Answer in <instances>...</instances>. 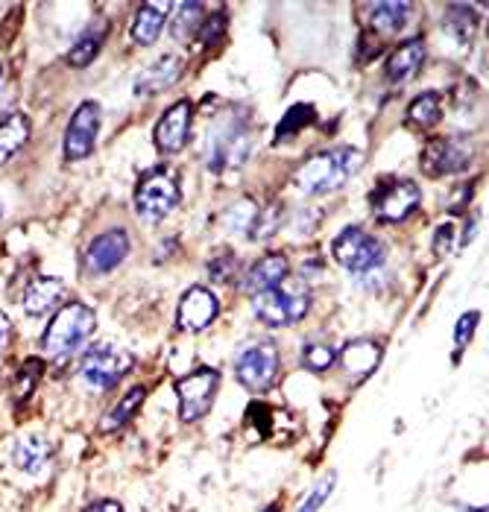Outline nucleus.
Masks as SVG:
<instances>
[{
	"instance_id": "58836bf2",
	"label": "nucleus",
	"mask_w": 489,
	"mask_h": 512,
	"mask_svg": "<svg viewBox=\"0 0 489 512\" xmlns=\"http://www.w3.org/2000/svg\"><path fill=\"white\" fill-rule=\"evenodd\" d=\"M9 334H12L9 316L0 311V352H3V349H6V343H9Z\"/></svg>"
},
{
	"instance_id": "2f4dec72",
	"label": "nucleus",
	"mask_w": 489,
	"mask_h": 512,
	"mask_svg": "<svg viewBox=\"0 0 489 512\" xmlns=\"http://www.w3.org/2000/svg\"><path fill=\"white\" fill-rule=\"evenodd\" d=\"M334 360H337V352H334L328 343H308V346L302 349V363H305V369H311V372H328Z\"/></svg>"
},
{
	"instance_id": "79ce46f5",
	"label": "nucleus",
	"mask_w": 489,
	"mask_h": 512,
	"mask_svg": "<svg viewBox=\"0 0 489 512\" xmlns=\"http://www.w3.org/2000/svg\"><path fill=\"white\" fill-rule=\"evenodd\" d=\"M0 77H3V65H0Z\"/></svg>"
},
{
	"instance_id": "4468645a",
	"label": "nucleus",
	"mask_w": 489,
	"mask_h": 512,
	"mask_svg": "<svg viewBox=\"0 0 489 512\" xmlns=\"http://www.w3.org/2000/svg\"><path fill=\"white\" fill-rule=\"evenodd\" d=\"M220 314V302L217 296L208 290V287H191L182 302H179V311H176V325L188 334H200L205 331L214 319Z\"/></svg>"
},
{
	"instance_id": "5701e85b",
	"label": "nucleus",
	"mask_w": 489,
	"mask_h": 512,
	"mask_svg": "<svg viewBox=\"0 0 489 512\" xmlns=\"http://www.w3.org/2000/svg\"><path fill=\"white\" fill-rule=\"evenodd\" d=\"M378 360H381V346L375 340H355L340 355L343 369L355 378H367L369 372H375Z\"/></svg>"
},
{
	"instance_id": "0eeeda50",
	"label": "nucleus",
	"mask_w": 489,
	"mask_h": 512,
	"mask_svg": "<svg viewBox=\"0 0 489 512\" xmlns=\"http://www.w3.org/2000/svg\"><path fill=\"white\" fill-rule=\"evenodd\" d=\"M419 202H422V191L410 179H387L369 197L372 214L381 223H402V220H408L410 214L419 208Z\"/></svg>"
},
{
	"instance_id": "9d476101",
	"label": "nucleus",
	"mask_w": 489,
	"mask_h": 512,
	"mask_svg": "<svg viewBox=\"0 0 489 512\" xmlns=\"http://www.w3.org/2000/svg\"><path fill=\"white\" fill-rule=\"evenodd\" d=\"M472 161V144L466 138H457V135H449V138H428L425 150H422V170L425 176H451V173H460L466 170Z\"/></svg>"
},
{
	"instance_id": "a211bd4d",
	"label": "nucleus",
	"mask_w": 489,
	"mask_h": 512,
	"mask_svg": "<svg viewBox=\"0 0 489 512\" xmlns=\"http://www.w3.org/2000/svg\"><path fill=\"white\" fill-rule=\"evenodd\" d=\"M422 62H425V41H402V44L393 50V56L387 59V79H390L393 85H402V82H408V79H413L419 74Z\"/></svg>"
},
{
	"instance_id": "20e7f679",
	"label": "nucleus",
	"mask_w": 489,
	"mask_h": 512,
	"mask_svg": "<svg viewBox=\"0 0 489 512\" xmlns=\"http://www.w3.org/2000/svg\"><path fill=\"white\" fill-rule=\"evenodd\" d=\"M331 255H334V261L340 267H346L349 273H361V276L384 264V246H381V240H375V237L367 235L358 226H349V229H343L340 235L334 237Z\"/></svg>"
},
{
	"instance_id": "4be33fe9",
	"label": "nucleus",
	"mask_w": 489,
	"mask_h": 512,
	"mask_svg": "<svg viewBox=\"0 0 489 512\" xmlns=\"http://www.w3.org/2000/svg\"><path fill=\"white\" fill-rule=\"evenodd\" d=\"M30 118L24 112H15L6 120H0V164L12 161L21 153V147L30 141Z\"/></svg>"
},
{
	"instance_id": "e433bc0d",
	"label": "nucleus",
	"mask_w": 489,
	"mask_h": 512,
	"mask_svg": "<svg viewBox=\"0 0 489 512\" xmlns=\"http://www.w3.org/2000/svg\"><path fill=\"white\" fill-rule=\"evenodd\" d=\"M226 12H217L214 18H208L205 21V27L200 30V41H203L205 47H214L217 41L223 39V33H226Z\"/></svg>"
},
{
	"instance_id": "f704fd0d",
	"label": "nucleus",
	"mask_w": 489,
	"mask_h": 512,
	"mask_svg": "<svg viewBox=\"0 0 489 512\" xmlns=\"http://www.w3.org/2000/svg\"><path fill=\"white\" fill-rule=\"evenodd\" d=\"M334 480H337V477H334V472H328L326 477H323V480H320V483L311 489V495L302 501V507H299L296 512H320V507L326 504L328 495H331V489H334Z\"/></svg>"
},
{
	"instance_id": "9b49d317",
	"label": "nucleus",
	"mask_w": 489,
	"mask_h": 512,
	"mask_svg": "<svg viewBox=\"0 0 489 512\" xmlns=\"http://www.w3.org/2000/svg\"><path fill=\"white\" fill-rule=\"evenodd\" d=\"M252 150V132L244 120H232L229 126H223L214 141H211V153H208V167L211 170H232L241 167Z\"/></svg>"
},
{
	"instance_id": "f257e3e1",
	"label": "nucleus",
	"mask_w": 489,
	"mask_h": 512,
	"mask_svg": "<svg viewBox=\"0 0 489 512\" xmlns=\"http://www.w3.org/2000/svg\"><path fill=\"white\" fill-rule=\"evenodd\" d=\"M361 167H364L361 150H355V147H334V150L317 153V156L308 158L305 164H299L296 173H293V185L305 197H320V194L343 188Z\"/></svg>"
},
{
	"instance_id": "72a5a7b5",
	"label": "nucleus",
	"mask_w": 489,
	"mask_h": 512,
	"mask_svg": "<svg viewBox=\"0 0 489 512\" xmlns=\"http://www.w3.org/2000/svg\"><path fill=\"white\" fill-rule=\"evenodd\" d=\"M478 319H481V314H478V311H469V314H463L460 319H457V328H454V360H460L463 349H466V343L472 340Z\"/></svg>"
},
{
	"instance_id": "393cba45",
	"label": "nucleus",
	"mask_w": 489,
	"mask_h": 512,
	"mask_svg": "<svg viewBox=\"0 0 489 512\" xmlns=\"http://www.w3.org/2000/svg\"><path fill=\"white\" fill-rule=\"evenodd\" d=\"M478 24H481V21H478L475 6H466V3H451L449 9H446V18H443L446 33H449L457 44H469V41L475 39Z\"/></svg>"
},
{
	"instance_id": "6e6552de",
	"label": "nucleus",
	"mask_w": 489,
	"mask_h": 512,
	"mask_svg": "<svg viewBox=\"0 0 489 512\" xmlns=\"http://www.w3.org/2000/svg\"><path fill=\"white\" fill-rule=\"evenodd\" d=\"M279 366H282V357H279V349L273 343L249 346L235 360L238 381L249 393H267L279 378Z\"/></svg>"
},
{
	"instance_id": "a19ab883",
	"label": "nucleus",
	"mask_w": 489,
	"mask_h": 512,
	"mask_svg": "<svg viewBox=\"0 0 489 512\" xmlns=\"http://www.w3.org/2000/svg\"><path fill=\"white\" fill-rule=\"evenodd\" d=\"M264 512H279V507H276V504H273V507H267V510Z\"/></svg>"
},
{
	"instance_id": "4c0bfd02",
	"label": "nucleus",
	"mask_w": 489,
	"mask_h": 512,
	"mask_svg": "<svg viewBox=\"0 0 489 512\" xmlns=\"http://www.w3.org/2000/svg\"><path fill=\"white\" fill-rule=\"evenodd\" d=\"M454 235H457L454 223H443V226L437 229V235H434V252H437L440 258H446V255L454 252Z\"/></svg>"
},
{
	"instance_id": "1a4fd4ad",
	"label": "nucleus",
	"mask_w": 489,
	"mask_h": 512,
	"mask_svg": "<svg viewBox=\"0 0 489 512\" xmlns=\"http://www.w3.org/2000/svg\"><path fill=\"white\" fill-rule=\"evenodd\" d=\"M220 387V372L217 369H194L185 378L176 381L179 395V416L182 422H200L214 404V395Z\"/></svg>"
},
{
	"instance_id": "bb28decb",
	"label": "nucleus",
	"mask_w": 489,
	"mask_h": 512,
	"mask_svg": "<svg viewBox=\"0 0 489 512\" xmlns=\"http://www.w3.org/2000/svg\"><path fill=\"white\" fill-rule=\"evenodd\" d=\"M103 41H106V24H100L97 30L88 27L80 39L71 44V50H68V65H71V68H88V65L97 59Z\"/></svg>"
},
{
	"instance_id": "cd10ccee",
	"label": "nucleus",
	"mask_w": 489,
	"mask_h": 512,
	"mask_svg": "<svg viewBox=\"0 0 489 512\" xmlns=\"http://www.w3.org/2000/svg\"><path fill=\"white\" fill-rule=\"evenodd\" d=\"M144 398H147V390L144 387H132L129 393L123 395L121 401L106 413V419H103V425H100V431H106V434H112V431H118L123 428L138 410H141V404H144Z\"/></svg>"
},
{
	"instance_id": "7ed1b4c3",
	"label": "nucleus",
	"mask_w": 489,
	"mask_h": 512,
	"mask_svg": "<svg viewBox=\"0 0 489 512\" xmlns=\"http://www.w3.org/2000/svg\"><path fill=\"white\" fill-rule=\"evenodd\" d=\"M308 308H311V296L302 284H279L252 296V311L270 328L296 325L299 319H305Z\"/></svg>"
},
{
	"instance_id": "aec40b11",
	"label": "nucleus",
	"mask_w": 489,
	"mask_h": 512,
	"mask_svg": "<svg viewBox=\"0 0 489 512\" xmlns=\"http://www.w3.org/2000/svg\"><path fill=\"white\" fill-rule=\"evenodd\" d=\"M12 463L24 474H41L50 463V442L44 436H21L12 448Z\"/></svg>"
},
{
	"instance_id": "412c9836",
	"label": "nucleus",
	"mask_w": 489,
	"mask_h": 512,
	"mask_svg": "<svg viewBox=\"0 0 489 512\" xmlns=\"http://www.w3.org/2000/svg\"><path fill=\"white\" fill-rule=\"evenodd\" d=\"M167 3H144L138 12H135V21H132V41L147 47V44H156L164 30V18H167Z\"/></svg>"
},
{
	"instance_id": "c9c22d12",
	"label": "nucleus",
	"mask_w": 489,
	"mask_h": 512,
	"mask_svg": "<svg viewBox=\"0 0 489 512\" xmlns=\"http://www.w3.org/2000/svg\"><path fill=\"white\" fill-rule=\"evenodd\" d=\"M235 273H238V261H235L232 255H220V258H214V261L208 264V276H211V281H217V284L232 281Z\"/></svg>"
},
{
	"instance_id": "f8f14e48",
	"label": "nucleus",
	"mask_w": 489,
	"mask_h": 512,
	"mask_svg": "<svg viewBox=\"0 0 489 512\" xmlns=\"http://www.w3.org/2000/svg\"><path fill=\"white\" fill-rule=\"evenodd\" d=\"M100 132V106L94 100H85L77 106L74 118L65 129V158L68 161H82L91 156Z\"/></svg>"
},
{
	"instance_id": "7c9ffc66",
	"label": "nucleus",
	"mask_w": 489,
	"mask_h": 512,
	"mask_svg": "<svg viewBox=\"0 0 489 512\" xmlns=\"http://www.w3.org/2000/svg\"><path fill=\"white\" fill-rule=\"evenodd\" d=\"M308 123H314V106L308 103H299L287 112L282 123L276 126V141H290L293 135H299Z\"/></svg>"
},
{
	"instance_id": "f03ea898",
	"label": "nucleus",
	"mask_w": 489,
	"mask_h": 512,
	"mask_svg": "<svg viewBox=\"0 0 489 512\" xmlns=\"http://www.w3.org/2000/svg\"><path fill=\"white\" fill-rule=\"evenodd\" d=\"M94 325H97V316H94V311H91L88 305H82V302H68V305H62V308L56 311V316L50 319L44 337H41L44 355L62 357L77 352L82 343L91 337Z\"/></svg>"
},
{
	"instance_id": "c85d7f7f",
	"label": "nucleus",
	"mask_w": 489,
	"mask_h": 512,
	"mask_svg": "<svg viewBox=\"0 0 489 512\" xmlns=\"http://www.w3.org/2000/svg\"><path fill=\"white\" fill-rule=\"evenodd\" d=\"M205 6L203 3H179L176 6V18H173V36L179 41H191L200 27H203Z\"/></svg>"
},
{
	"instance_id": "c756f323",
	"label": "nucleus",
	"mask_w": 489,
	"mask_h": 512,
	"mask_svg": "<svg viewBox=\"0 0 489 512\" xmlns=\"http://www.w3.org/2000/svg\"><path fill=\"white\" fill-rule=\"evenodd\" d=\"M279 223H282V205L279 202L258 205V211H255V217H252V223L246 229V237L249 240H267V237L276 235Z\"/></svg>"
},
{
	"instance_id": "dca6fc26",
	"label": "nucleus",
	"mask_w": 489,
	"mask_h": 512,
	"mask_svg": "<svg viewBox=\"0 0 489 512\" xmlns=\"http://www.w3.org/2000/svg\"><path fill=\"white\" fill-rule=\"evenodd\" d=\"M287 276H290V261H287V255H282V252H270V255L258 258V261L246 270L241 287H244L246 293L255 296V293H264V290H270V287L285 284Z\"/></svg>"
},
{
	"instance_id": "473e14b6",
	"label": "nucleus",
	"mask_w": 489,
	"mask_h": 512,
	"mask_svg": "<svg viewBox=\"0 0 489 512\" xmlns=\"http://www.w3.org/2000/svg\"><path fill=\"white\" fill-rule=\"evenodd\" d=\"M41 369H44V363H41L39 357L27 360V363L18 369V378H15V398H18V401H21V398H30V393L36 390V384H39L41 378Z\"/></svg>"
},
{
	"instance_id": "ea45409f",
	"label": "nucleus",
	"mask_w": 489,
	"mask_h": 512,
	"mask_svg": "<svg viewBox=\"0 0 489 512\" xmlns=\"http://www.w3.org/2000/svg\"><path fill=\"white\" fill-rule=\"evenodd\" d=\"M85 512H123V510H121V504H115V501H100V504L88 507Z\"/></svg>"
},
{
	"instance_id": "b1692460",
	"label": "nucleus",
	"mask_w": 489,
	"mask_h": 512,
	"mask_svg": "<svg viewBox=\"0 0 489 512\" xmlns=\"http://www.w3.org/2000/svg\"><path fill=\"white\" fill-rule=\"evenodd\" d=\"M440 118H443V97L437 91H425L408 106L405 123H408L410 129H416V132H425V129L437 126Z\"/></svg>"
},
{
	"instance_id": "2eb2a0df",
	"label": "nucleus",
	"mask_w": 489,
	"mask_h": 512,
	"mask_svg": "<svg viewBox=\"0 0 489 512\" xmlns=\"http://www.w3.org/2000/svg\"><path fill=\"white\" fill-rule=\"evenodd\" d=\"M126 255H129V235L123 229H109L91 240V246L85 252V270L94 276L112 273L126 261Z\"/></svg>"
},
{
	"instance_id": "423d86ee",
	"label": "nucleus",
	"mask_w": 489,
	"mask_h": 512,
	"mask_svg": "<svg viewBox=\"0 0 489 512\" xmlns=\"http://www.w3.org/2000/svg\"><path fill=\"white\" fill-rule=\"evenodd\" d=\"M129 369H132V355L126 349H118V346H91L85 352V357H82L80 375L91 390L106 393V390L118 387V381Z\"/></svg>"
},
{
	"instance_id": "39448f33",
	"label": "nucleus",
	"mask_w": 489,
	"mask_h": 512,
	"mask_svg": "<svg viewBox=\"0 0 489 512\" xmlns=\"http://www.w3.org/2000/svg\"><path fill=\"white\" fill-rule=\"evenodd\" d=\"M179 185L167 170H147L135 185V211L144 220H164L179 205Z\"/></svg>"
},
{
	"instance_id": "a878e982",
	"label": "nucleus",
	"mask_w": 489,
	"mask_h": 512,
	"mask_svg": "<svg viewBox=\"0 0 489 512\" xmlns=\"http://www.w3.org/2000/svg\"><path fill=\"white\" fill-rule=\"evenodd\" d=\"M410 3H375L372 6V18L369 27L378 36H396L405 24H408Z\"/></svg>"
},
{
	"instance_id": "6ab92c4d",
	"label": "nucleus",
	"mask_w": 489,
	"mask_h": 512,
	"mask_svg": "<svg viewBox=\"0 0 489 512\" xmlns=\"http://www.w3.org/2000/svg\"><path fill=\"white\" fill-rule=\"evenodd\" d=\"M65 296V281L62 278H33L24 290V311L30 316L47 314L50 308L59 305V299Z\"/></svg>"
},
{
	"instance_id": "ddd939ff",
	"label": "nucleus",
	"mask_w": 489,
	"mask_h": 512,
	"mask_svg": "<svg viewBox=\"0 0 489 512\" xmlns=\"http://www.w3.org/2000/svg\"><path fill=\"white\" fill-rule=\"evenodd\" d=\"M191 123H194V106L188 100H179L164 112L162 120L156 123V132H153L156 147L162 150L164 156H173V153L185 150V144L191 138Z\"/></svg>"
},
{
	"instance_id": "f3484780",
	"label": "nucleus",
	"mask_w": 489,
	"mask_h": 512,
	"mask_svg": "<svg viewBox=\"0 0 489 512\" xmlns=\"http://www.w3.org/2000/svg\"><path fill=\"white\" fill-rule=\"evenodd\" d=\"M185 74V62L179 59V56H173V53H167L162 59H156L141 77L135 79V94L141 97H153V94H162L164 88H170V85H176L179 77Z\"/></svg>"
}]
</instances>
